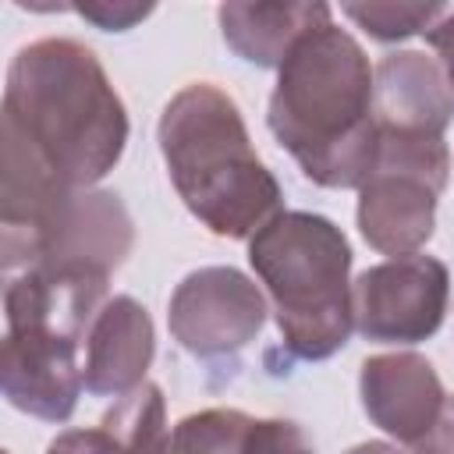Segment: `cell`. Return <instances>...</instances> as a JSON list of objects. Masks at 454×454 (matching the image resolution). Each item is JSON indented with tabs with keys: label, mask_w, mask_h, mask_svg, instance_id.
Returning a JSON list of instances; mask_svg holds the SVG:
<instances>
[{
	"label": "cell",
	"mask_w": 454,
	"mask_h": 454,
	"mask_svg": "<svg viewBox=\"0 0 454 454\" xmlns=\"http://www.w3.org/2000/svg\"><path fill=\"white\" fill-rule=\"evenodd\" d=\"M135 245V223L121 195L103 188H78L60 195L32 227L0 234L4 273L60 270L110 277Z\"/></svg>",
	"instance_id": "cell-7"
},
{
	"label": "cell",
	"mask_w": 454,
	"mask_h": 454,
	"mask_svg": "<svg viewBox=\"0 0 454 454\" xmlns=\"http://www.w3.org/2000/svg\"><path fill=\"white\" fill-rule=\"evenodd\" d=\"M426 43L433 46V53H436V60H440V67L447 74V85L454 92V7L426 32Z\"/></svg>",
	"instance_id": "cell-19"
},
{
	"label": "cell",
	"mask_w": 454,
	"mask_h": 454,
	"mask_svg": "<svg viewBox=\"0 0 454 454\" xmlns=\"http://www.w3.org/2000/svg\"><path fill=\"white\" fill-rule=\"evenodd\" d=\"M355 330L376 344L429 340L447 316L450 273L436 255L415 252L376 262L351 284Z\"/></svg>",
	"instance_id": "cell-9"
},
{
	"label": "cell",
	"mask_w": 454,
	"mask_h": 454,
	"mask_svg": "<svg viewBox=\"0 0 454 454\" xmlns=\"http://www.w3.org/2000/svg\"><path fill=\"white\" fill-rule=\"evenodd\" d=\"M447 181L450 149L443 135L380 131L376 160L355 206L365 245L390 259L422 252L436 231V202Z\"/></svg>",
	"instance_id": "cell-6"
},
{
	"label": "cell",
	"mask_w": 454,
	"mask_h": 454,
	"mask_svg": "<svg viewBox=\"0 0 454 454\" xmlns=\"http://www.w3.org/2000/svg\"><path fill=\"white\" fill-rule=\"evenodd\" d=\"M450 7L443 4H394V0H369V4H344L340 14L351 18L362 32L380 43H401L411 35H426Z\"/></svg>",
	"instance_id": "cell-16"
},
{
	"label": "cell",
	"mask_w": 454,
	"mask_h": 454,
	"mask_svg": "<svg viewBox=\"0 0 454 454\" xmlns=\"http://www.w3.org/2000/svg\"><path fill=\"white\" fill-rule=\"evenodd\" d=\"M348 454H411V450H401V447H397V443H390V440H369V443L351 447Z\"/></svg>",
	"instance_id": "cell-21"
},
{
	"label": "cell",
	"mask_w": 454,
	"mask_h": 454,
	"mask_svg": "<svg viewBox=\"0 0 454 454\" xmlns=\"http://www.w3.org/2000/svg\"><path fill=\"white\" fill-rule=\"evenodd\" d=\"M248 262L291 358L323 362L348 344L355 330L351 245L330 216L284 209L248 238Z\"/></svg>",
	"instance_id": "cell-5"
},
{
	"label": "cell",
	"mask_w": 454,
	"mask_h": 454,
	"mask_svg": "<svg viewBox=\"0 0 454 454\" xmlns=\"http://www.w3.org/2000/svg\"><path fill=\"white\" fill-rule=\"evenodd\" d=\"M160 153L188 213L216 238H252L284 213V192L259 160L238 103L213 82L170 96L156 124Z\"/></svg>",
	"instance_id": "cell-3"
},
{
	"label": "cell",
	"mask_w": 454,
	"mask_h": 454,
	"mask_svg": "<svg viewBox=\"0 0 454 454\" xmlns=\"http://www.w3.org/2000/svg\"><path fill=\"white\" fill-rule=\"evenodd\" d=\"M411 454H454V394L447 397L440 422L429 429V436L422 443L411 447Z\"/></svg>",
	"instance_id": "cell-20"
},
{
	"label": "cell",
	"mask_w": 454,
	"mask_h": 454,
	"mask_svg": "<svg viewBox=\"0 0 454 454\" xmlns=\"http://www.w3.org/2000/svg\"><path fill=\"white\" fill-rule=\"evenodd\" d=\"M223 43L255 67H280L294 43L312 28L333 21L330 4H220Z\"/></svg>",
	"instance_id": "cell-13"
},
{
	"label": "cell",
	"mask_w": 454,
	"mask_h": 454,
	"mask_svg": "<svg viewBox=\"0 0 454 454\" xmlns=\"http://www.w3.org/2000/svg\"><path fill=\"white\" fill-rule=\"evenodd\" d=\"M358 394L369 422L408 450L429 436L450 397L433 362L415 351H387L365 358Z\"/></svg>",
	"instance_id": "cell-10"
},
{
	"label": "cell",
	"mask_w": 454,
	"mask_h": 454,
	"mask_svg": "<svg viewBox=\"0 0 454 454\" xmlns=\"http://www.w3.org/2000/svg\"><path fill=\"white\" fill-rule=\"evenodd\" d=\"M106 280L57 270L7 277L0 387L11 408L43 422L74 415L85 390V337L106 301Z\"/></svg>",
	"instance_id": "cell-4"
},
{
	"label": "cell",
	"mask_w": 454,
	"mask_h": 454,
	"mask_svg": "<svg viewBox=\"0 0 454 454\" xmlns=\"http://www.w3.org/2000/svg\"><path fill=\"white\" fill-rule=\"evenodd\" d=\"M266 124L312 184L358 192L380 138L372 64L362 43L337 21L301 35L277 67Z\"/></svg>",
	"instance_id": "cell-2"
},
{
	"label": "cell",
	"mask_w": 454,
	"mask_h": 454,
	"mask_svg": "<svg viewBox=\"0 0 454 454\" xmlns=\"http://www.w3.org/2000/svg\"><path fill=\"white\" fill-rule=\"evenodd\" d=\"M167 401L156 383H142L117 397L92 429H64L46 454H163L167 450Z\"/></svg>",
	"instance_id": "cell-14"
},
{
	"label": "cell",
	"mask_w": 454,
	"mask_h": 454,
	"mask_svg": "<svg viewBox=\"0 0 454 454\" xmlns=\"http://www.w3.org/2000/svg\"><path fill=\"white\" fill-rule=\"evenodd\" d=\"M245 454H316V447L291 419H252Z\"/></svg>",
	"instance_id": "cell-17"
},
{
	"label": "cell",
	"mask_w": 454,
	"mask_h": 454,
	"mask_svg": "<svg viewBox=\"0 0 454 454\" xmlns=\"http://www.w3.org/2000/svg\"><path fill=\"white\" fill-rule=\"evenodd\" d=\"M74 14H82L85 21H92L103 32H128L138 21H145L156 7L153 4H138V0H85L71 7Z\"/></svg>",
	"instance_id": "cell-18"
},
{
	"label": "cell",
	"mask_w": 454,
	"mask_h": 454,
	"mask_svg": "<svg viewBox=\"0 0 454 454\" xmlns=\"http://www.w3.org/2000/svg\"><path fill=\"white\" fill-rule=\"evenodd\" d=\"M248 426L252 415L238 408H206L170 429L163 454H245Z\"/></svg>",
	"instance_id": "cell-15"
},
{
	"label": "cell",
	"mask_w": 454,
	"mask_h": 454,
	"mask_svg": "<svg viewBox=\"0 0 454 454\" xmlns=\"http://www.w3.org/2000/svg\"><path fill=\"white\" fill-rule=\"evenodd\" d=\"M372 117L380 131L443 135L454 121V92L436 57L394 50L372 67Z\"/></svg>",
	"instance_id": "cell-11"
},
{
	"label": "cell",
	"mask_w": 454,
	"mask_h": 454,
	"mask_svg": "<svg viewBox=\"0 0 454 454\" xmlns=\"http://www.w3.org/2000/svg\"><path fill=\"white\" fill-rule=\"evenodd\" d=\"M4 142L64 188H96L121 163L128 110L85 43L46 35L14 53L4 85Z\"/></svg>",
	"instance_id": "cell-1"
},
{
	"label": "cell",
	"mask_w": 454,
	"mask_h": 454,
	"mask_svg": "<svg viewBox=\"0 0 454 454\" xmlns=\"http://www.w3.org/2000/svg\"><path fill=\"white\" fill-rule=\"evenodd\" d=\"M156 355V330L145 305L114 294L96 312L85 337V390L92 397H124L145 383Z\"/></svg>",
	"instance_id": "cell-12"
},
{
	"label": "cell",
	"mask_w": 454,
	"mask_h": 454,
	"mask_svg": "<svg viewBox=\"0 0 454 454\" xmlns=\"http://www.w3.org/2000/svg\"><path fill=\"white\" fill-rule=\"evenodd\" d=\"M270 298L234 266H199L170 294L167 326L202 362H234L262 330Z\"/></svg>",
	"instance_id": "cell-8"
}]
</instances>
